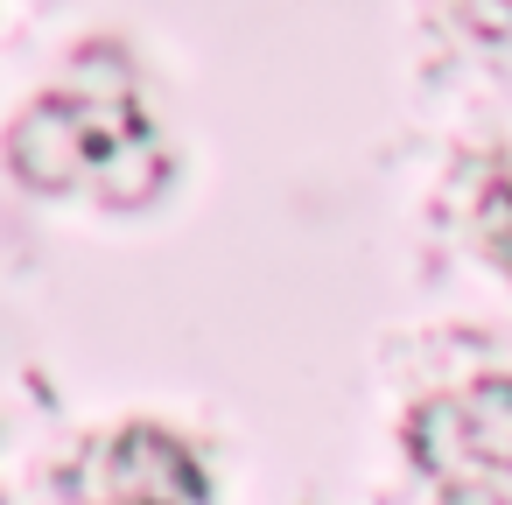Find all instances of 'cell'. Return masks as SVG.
Returning <instances> with one entry per match:
<instances>
[{
    "instance_id": "obj_1",
    "label": "cell",
    "mask_w": 512,
    "mask_h": 505,
    "mask_svg": "<svg viewBox=\"0 0 512 505\" xmlns=\"http://www.w3.org/2000/svg\"><path fill=\"white\" fill-rule=\"evenodd\" d=\"M8 169L43 197H99L113 211H141L169 190V148L120 43H85L71 78L22 106L8 127Z\"/></svg>"
},
{
    "instance_id": "obj_2",
    "label": "cell",
    "mask_w": 512,
    "mask_h": 505,
    "mask_svg": "<svg viewBox=\"0 0 512 505\" xmlns=\"http://www.w3.org/2000/svg\"><path fill=\"white\" fill-rule=\"evenodd\" d=\"M414 470L442 484V505H505L512 477V379L428 393L400 428Z\"/></svg>"
},
{
    "instance_id": "obj_3",
    "label": "cell",
    "mask_w": 512,
    "mask_h": 505,
    "mask_svg": "<svg viewBox=\"0 0 512 505\" xmlns=\"http://www.w3.org/2000/svg\"><path fill=\"white\" fill-rule=\"evenodd\" d=\"M204 498H211V477L197 449L155 421L92 435L64 470V505H204Z\"/></svg>"
},
{
    "instance_id": "obj_4",
    "label": "cell",
    "mask_w": 512,
    "mask_h": 505,
    "mask_svg": "<svg viewBox=\"0 0 512 505\" xmlns=\"http://www.w3.org/2000/svg\"><path fill=\"white\" fill-rule=\"evenodd\" d=\"M484 246H491V260L505 267V281H512V155L491 169V183H484Z\"/></svg>"
},
{
    "instance_id": "obj_5",
    "label": "cell",
    "mask_w": 512,
    "mask_h": 505,
    "mask_svg": "<svg viewBox=\"0 0 512 505\" xmlns=\"http://www.w3.org/2000/svg\"><path fill=\"white\" fill-rule=\"evenodd\" d=\"M456 8L484 43H512V0H456Z\"/></svg>"
}]
</instances>
